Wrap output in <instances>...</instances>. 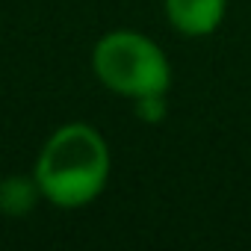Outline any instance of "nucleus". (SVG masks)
I'll use <instances>...</instances> for the list:
<instances>
[{
  "mask_svg": "<svg viewBox=\"0 0 251 251\" xmlns=\"http://www.w3.org/2000/svg\"><path fill=\"white\" fill-rule=\"evenodd\" d=\"M42 198V189L36 177H3L0 180V213L3 216H27L36 201Z\"/></svg>",
  "mask_w": 251,
  "mask_h": 251,
  "instance_id": "20e7f679",
  "label": "nucleus"
},
{
  "mask_svg": "<svg viewBox=\"0 0 251 251\" xmlns=\"http://www.w3.org/2000/svg\"><path fill=\"white\" fill-rule=\"evenodd\" d=\"M133 103H136V115L142 121H160L166 115V95H142Z\"/></svg>",
  "mask_w": 251,
  "mask_h": 251,
  "instance_id": "39448f33",
  "label": "nucleus"
},
{
  "mask_svg": "<svg viewBox=\"0 0 251 251\" xmlns=\"http://www.w3.org/2000/svg\"><path fill=\"white\" fill-rule=\"evenodd\" d=\"M163 3H166L169 24L189 39L216 33L227 9V0H163Z\"/></svg>",
  "mask_w": 251,
  "mask_h": 251,
  "instance_id": "7ed1b4c3",
  "label": "nucleus"
},
{
  "mask_svg": "<svg viewBox=\"0 0 251 251\" xmlns=\"http://www.w3.org/2000/svg\"><path fill=\"white\" fill-rule=\"evenodd\" d=\"M106 139L83 121L56 127L39 151L33 177L42 198L62 210H80L92 204L109 180Z\"/></svg>",
  "mask_w": 251,
  "mask_h": 251,
  "instance_id": "f257e3e1",
  "label": "nucleus"
},
{
  "mask_svg": "<svg viewBox=\"0 0 251 251\" xmlns=\"http://www.w3.org/2000/svg\"><path fill=\"white\" fill-rule=\"evenodd\" d=\"M95 77L121 98L169 95L172 65L160 45L136 30H112L100 36L92 48Z\"/></svg>",
  "mask_w": 251,
  "mask_h": 251,
  "instance_id": "f03ea898",
  "label": "nucleus"
}]
</instances>
